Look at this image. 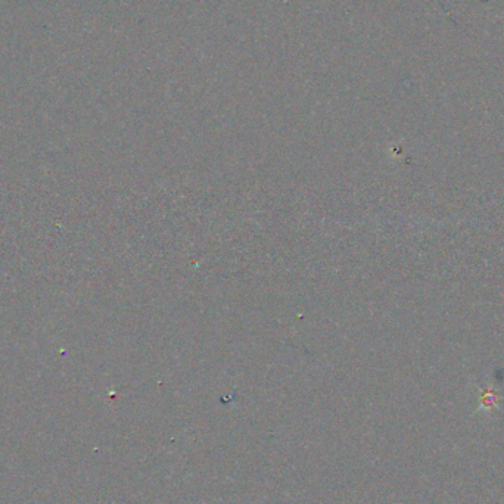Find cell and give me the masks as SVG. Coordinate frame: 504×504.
Here are the masks:
<instances>
[{
	"label": "cell",
	"instance_id": "1",
	"mask_svg": "<svg viewBox=\"0 0 504 504\" xmlns=\"http://www.w3.org/2000/svg\"><path fill=\"white\" fill-rule=\"evenodd\" d=\"M497 406V394L495 391L492 389H488L482 394V398H481V408H487V410H491L494 407Z\"/></svg>",
	"mask_w": 504,
	"mask_h": 504
}]
</instances>
